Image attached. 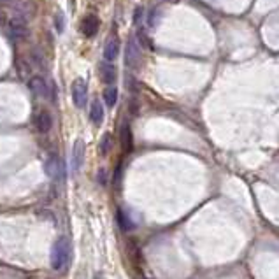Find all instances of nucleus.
<instances>
[{"label":"nucleus","mask_w":279,"mask_h":279,"mask_svg":"<svg viewBox=\"0 0 279 279\" xmlns=\"http://www.w3.org/2000/svg\"><path fill=\"white\" fill-rule=\"evenodd\" d=\"M118 223H119V226H121L123 230H130L134 226L132 221H130V218L126 216L125 211H121V209L118 211Z\"/></svg>","instance_id":"15"},{"label":"nucleus","mask_w":279,"mask_h":279,"mask_svg":"<svg viewBox=\"0 0 279 279\" xmlns=\"http://www.w3.org/2000/svg\"><path fill=\"white\" fill-rule=\"evenodd\" d=\"M86 97H88V85L83 78H78L72 83V98L75 107H85L86 106Z\"/></svg>","instance_id":"2"},{"label":"nucleus","mask_w":279,"mask_h":279,"mask_svg":"<svg viewBox=\"0 0 279 279\" xmlns=\"http://www.w3.org/2000/svg\"><path fill=\"white\" fill-rule=\"evenodd\" d=\"M35 126L41 134H47L53 126V118H51V113L47 109H41L37 114H35Z\"/></svg>","instance_id":"5"},{"label":"nucleus","mask_w":279,"mask_h":279,"mask_svg":"<svg viewBox=\"0 0 279 279\" xmlns=\"http://www.w3.org/2000/svg\"><path fill=\"white\" fill-rule=\"evenodd\" d=\"M118 53H119L118 37H111L109 41L106 42V47H104V57H106L107 62H113V60H116Z\"/></svg>","instance_id":"10"},{"label":"nucleus","mask_w":279,"mask_h":279,"mask_svg":"<svg viewBox=\"0 0 279 279\" xmlns=\"http://www.w3.org/2000/svg\"><path fill=\"white\" fill-rule=\"evenodd\" d=\"M125 62H126V65L132 67V69H137V67L141 65L142 51H141V47H139V44H137V41H135V39H130L129 44H126Z\"/></svg>","instance_id":"3"},{"label":"nucleus","mask_w":279,"mask_h":279,"mask_svg":"<svg viewBox=\"0 0 279 279\" xmlns=\"http://www.w3.org/2000/svg\"><path fill=\"white\" fill-rule=\"evenodd\" d=\"M158 16H160V11L155 9L153 13H151L149 19H147V21H149V27H155V25H157V18H158Z\"/></svg>","instance_id":"18"},{"label":"nucleus","mask_w":279,"mask_h":279,"mask_svg":"<svg viewBox=\"0 0 279 279\" xmlns=\"http://www.w3.org/2000/svg\"><path fill=\"white\" fill-rule=\"evenodd\" d=\"M100 75H102V81L107 83V85H111V83L116 81V67L113 65V63L106 62L100 65Z\"/></svg>","instance_id":"12"},{"label":"nucleus","mask_w":279,"mask_h":279,"mask_svg":"<svg viewBox=\"0 0 279 279\" xmlns=\"http://www.w3.org/2000/svg\"><path fill=\"white\" fill-rule=\"evenodd\" d=\"M44 170L51 179H62L63 177V162L58 157L47 158L44 163Z\"/></svg>","instance_id":"4"},{"label":"nucleus","mask_w":279,"mask_h":279,"mask_svg":"<svg viewBox=\"0 0 279 279\" xmlns=\"http://www.w3.org/2000/svg\"><path fill=\"white\" fill-rule=\"evenodd\" d=\"M63 29H65V25H63V14L58 13L57 14V30L60 32V34H62Z\"/></svg>","instance_id":"17"},{"label":"nucleus","mask_w":279,"mask_h":279,"mask_svg":"<svg viewBox=\"0 0 279 279\" xmlns=\"http://www.w3.org/2000/svg\"><path fill=\"white\" fill-rule=\"evenodd\" d=\"M72 258V244L67 237H60L51 248V265L58 272H65Z\"/></svg>","instance_id":"1"},{"label":"nucleus","mask_w":279,"mask_h":279,"mask_svg":"<svg viewBox=\"0 0 279 279\" xmlns=\"http://www.w3.org/2000/svg\"><path fill=\"white\" fill-rule=\"evenodd\" d=\"M104 100H106V104L109 107H113L118 100V90L116 88H107L106 91H104Z\"/></svg>","instance_id":"14"},{"label":"nucleus","mask_w":279,"mask_h":279,"mask_svg":"<svg viewBox=\"0 0 279 279\" xmlns=\"http://www.w3.org/2000/svg\"><path fill=\"white\" fill-rule=\"evenodd\" d=\"M113 147V135L111 134H104L102 137V142H100V153L102 155H107Z\"/></svg>","instance_id":"16"},{"label":"nucleus","mask_w":279,"mask_h":279,"mask_svg":"<svg viewBox=\"0 0 279 279\" xmlns=\"http://www.w3.org/2000/svg\"><path fill=\"white\" fill-rule=\"evenodd\" d=\"M83 162H85V142L83 139H78L72 146V169L79 170L83 167Z\"/></svg>","instance_id":"6"},{"label":"nucleus","mask_w":279,"mask_h":279,"mask_svg":"<svg viewBox=\"0 0 279 279\" xmlns=\"http://www.w3.org/2000/svg\"><path fill=\"white\" fill-rule=\"evenodd\" d=\"M98 27H100V21H98V18H97V16H93V14H90V16H86V18L83 19L81 32L86 35V37H93V35L98 32Z\"/></svg>","instance_id":"7"},{"label":"nucleus","mask_w":279,"mask_h":279,"mask_svg":"<svg viewBox=\"0 0 279 279\" xmlns=\"http://www.w3.org/2000/svg\"><path fill=\"white\" fill-rule=\"evenodd\" d=\"M119 141H121V147L125 153H130L134 147V137H132V130H130L129 123H123L121 125V132H119Z\"/></svg>","instance_id":"9"},{"label":"nucleus","mask_w":279,"mask_h":279,"mask_svg":"<svg viewBox=\"0 0 279 279\" xmlns=\"http://www.w3.org/2000/svg\"><path fill=\"white\" fill-rule=\"evenodd\" d=\"M90 119L95 123V125H100V123H102V119H104V109H102L100 100H93V104H91Z\"/></svg>","instance_id":"13"},{"label":"nucleus","mask_w":279,"mask_h":279,"mask_svg":"<svg viewBox=\"0 0 279 279\" xmlns=\"http://www.w3.org/2000/svg\"><path fill=\"white\" fill-rule=\"evenodd\" d=\"M9 30H11V35H13L14 39H19V41H25V39L29 37V29H27L23 21H16V19L11 21Z\"/></svg>","instance_id":"11"},{"label":"nucleus","mask_w":279,"mask_h":279,"mask_svg":"<svg viewBox=\"0 0 279 279\" xmlns=\"http://www.w3.org/2000/svg\"><path fill=\"white\" fill-rule=\"evenodd\" d=\"M29 88L32 90V93H35L37 97H47V95H49L46 81L41 78V75H34V78H30Z\"/></svg>","instance_id":"8"},{"label":"nucleus","mask_w":279,"mask_h":279,"mask_svg":"<svg viewBox=\"0 0 279 279\" xmlns=\"http://www.w3.org/2000/svg\"><path fill=\"white\" fill-rule=\"evenodd\" d=\"M7 2H11V0H0V4H7Z\"/></svg>","instance_id":"19"}]
</instances>
